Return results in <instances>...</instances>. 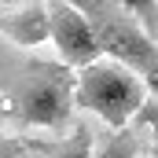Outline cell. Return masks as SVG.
Listing matches in <instances>:
<instances>
[{"mask_svg":"<svg viewBox=\"0 0 158 158\" xmlns=\"http://www.w3.org/2000/svg\"><path fill=\"white\" fill-rule=\"evenodd\" d=\"M136 118L151 125V132H155V158H158V103H143V110H140Z\"/></svg>","mask_w":158,"mask_h":158,"instance_id":"9","label":"cell"},{"mask_svg":"<svg viewBox=\"0 0 158 158\" xmlns=\"http://www.w3.org/2000/svg\"><path fill=\"white\" fill-rule=\"evenodd\" d=\"M92 158H140V140L132 129H121L92 143Z\"/></svg>","mask_w":158,"mask_h":158,"instance_id":"6","label":"cell"},{"mask_svg":"<svg viewBox=\"0 0 158 158\" xmlns=\"http://www.w3.org/2000/svg\"><path fill=\"white\" fill-rule=\"evenodd\" d=\"M77 11L88 19L92 33L99 40V52L125 66L129 74L143 77L158 92V40H151L140 22L125 11V4L114 0H77Z\"/></svg>","mask_w":158,"mask_h":158,"instance_id":"1","label":"cell"},{"mask_svg":"<svg viewBox=\"0 0 158 158\" xmlns=\"http://www.w3.org/2000/svg\"><path fill=\"white\" fill-rule=\"evenodd\" d=\"M74 85L77 77L63 63H26L22 77L11 88L15 118L26 129H63L74 114Z\"/></svg>","mask_w":158,"mask_h":158,"instance_id":"2","label":"cell"},{"mask_svg":"<svg viewBox=\"0 0 158 158\" xmlns=\"http://www.w3.org/2000/svg\"><path fill=\"white\" fill-rule=\"evenodd\" d=\"M0 158H26V143H19L15 136L0 132Z\"/></svg>","mask_w":158,"mask_h":158,"instance_id":"8","label":"cell"},{"mask_svg":"<svg viewBox=\"0 0 158 158\" xmlns=\"http://www.w3.org/2000/svg\"><path fill=\"white\" fill-rule=\"evenodd\" d=\"M74 103L92 110L96 118H103L110 132H121L143 110V81L110 59H99L77 74Z\"/></svg>","mask_w":158,"mask_h":158,"instance_id":"3","label":"cell"},{"mask_svg":"<svg viewBox=\"0 0 158 158\" xmlns=\"http://www.w3.org/2000/svg\"><path fill=\"white\" fill-rule=\"evenodd\" d=\"M0 33L19 48H37L48 40V11L44 4H22L0 11Z\"/></svg>","mask_w":158,"mask_h":158,"instance_id":"5","label":"cell"},{"mask_svg":"<svg viewBox=\"0 0 158 158\" xmlns=\"http://www.w3.org/2000/svg\"><path fill=\"white\" fill-rule=\"evenodd\" d=\"M44 11H48V37L52 44L59 48V59H63V66L66 70H85V66H92V63H99V40L92 33V26H88V19L77 11V4H66V0H52V4H44Z\"/></svg>","mask_w":158,"mask_h":158,"instance_id":"4","label":"cell"},{"mask_svg":"<svg viewBox=\"0 0 158 158\" xmlns=\"http://www.w3.org/2000/svg\"><path fill=\"white\" fill-rule=\"evenodd\" d=\"M92 143H96L92 129L77 121V129H74L63 143H52V147H48V158H92Z\"/></svg>","mask_w":158,"mask_h":158,"instance_id":"7","label":"cell"}]
</instances>
